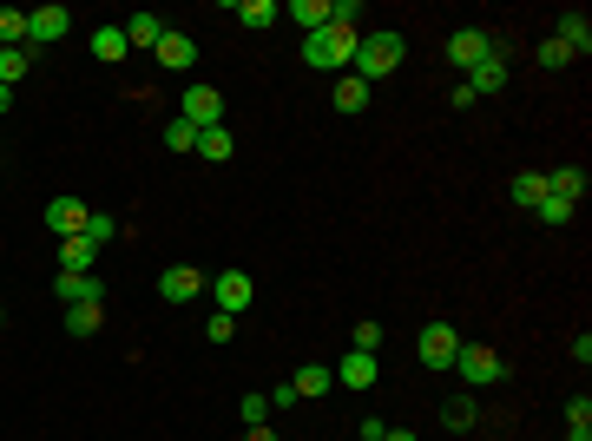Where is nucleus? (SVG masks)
<instances>
[{
	"label": "nucleus",
	"instance_id": "obj_1",
	"mask_svg": "<svg viewBox=\"0 0 592 441\" xmlns=\"http://www.w3.org/2000/svg\"><path fill=\"white\" fill-rule=\"evenodd\" d=\"M402 60H408V40L395 27H375V33H362V40H356V60H349V66H356V79H369V86H375V79L402 73Z\"/></svg>",
	"mask_w": 592,
	"mask_h": 441
},
{
	"label": "nucleus",
	"instance_id": "obj_2",
	"mask_svg": "<svg viewBox=\"0 0 592 441\" xmlns=\"http://www.w3.org/2000/svg\"><path fill=\"white\" fill-rule=\"evenodd\" d=\"M356 40H362L356 27H336V20H329L323 33H303V66H310V73H343V66L356 60Z\"/></svg>",
	"mask_w": 592,
	"mask_h": 441
},
{
	"label": "nucleus",
	"instance_id": "obj_3",
	"mask_svg": "<svg viewBox=\"0 0 592 441\" xmlns=\"http://www.w3.org/2000/svg\"><path fill=\"white\" fill-rule=\"evenodd\" d=\"M454 369H461V382H468V389H494V382L507 376L500 349H487V343H461V349H454Z\"/></svg>",
	"mask_w": 592,
	"mask_h": 441
},
{
	"label": "nucleus",
	"instance_id": "obj_4",
	"mask_svg": "<svg viewBox=\"0 0 592 441\" xmlns=\"http://www.w3.org/2000/svg\"><path fill=\"white\" fill-rule=\"evenodd\" d=\"M66 33H73V14H66L60 0H47V7H33L27 14V47L40 53V47H60Z\"/></svg>",
	"mask_w": 592,
	"mask_h": 441
},
{
	"label": "nucleus",
	"instance_id": "obj_5",
	"mask_svg": "<svg viewBox=\"0 0 592 441\" xmlns=\"http://www.w3.org/2000/svg\"><path fill=\"white\" fill-rule=\"evenodd\" d=\"M211 303H218L224 316H244L250 303H257V277H250V270H224V277H211Z\"/></svg>",
	"mask_w": 592,
	"mask_h": 441
},
{
	"label": "nucleus",
	"instance_id": "obj_6",
	"mask_svg": "<svg viewBox=\"0 0 592 441\" xmlns=\"http://www.w3.org/2000/svg\"><path fill=\"white\" fill-rule=\"evenodd\" d=\"M178 119H191V126H224V93L218 86H204V79H191L185 86V106H178Z\"/></svg>",
	"mask_w": 592,
	"mask_h": 441
},
{
	"label": "nucleus",
	"instance_id": "obj_7",
	"mask_svg": "<svg viewBox=\"0 0 592 441\" xmlns=\"http://www.w3.org/2000/svg\"><path fill=\"white\" fill-rule=\"evenodd\" d=\"M421 369H454V349H461V330L454 323H421Z\"/></svg>",
	"mask_w": 592,
	"mask_h": 441
},
{
	"label": "nucleus",
	"instance_id": "obj_8",
	"mask_svg": "<svg viewBox=\"0 0 592 441\" xmlns=\"http://www.w3.org/2000/svg\"><path fill=\"white\" fill-rule=\"evenodd\" d=\"M448 60L461 66V73H474V66H481V60H494V40H487L481 27H461V33H454V40H448Z\"/></svg>",
	"mask_w": 592,
	"mask_h": 441
},
{
	"label": "nucleus",
	"instance_id": "obj_9",
	"mask_svg": "<svg viewBox=\"0 0 592 441\" xmlns=\"http://www.w3.org/2000/svg\"><path fill=\"white\" fill-rule=\"evenodd\" d=\"M204 284H211V277H204V270H191V264H172V270H158V297H165V303H191V297H198Z\"/></svg>",
	"mask_w": 592,
	"mask_h": 441
},
{
	"label": "nucleus",
	"instance_id": "obj_10",
	"mask_svg": "<svg viewBox=\"0 0 592 441\" xmlns=\"http://www.w3.org/2000/svg\"><path fill=\"white\" fill-rule=\"evenodd\" d=\"M158 66H165V73H191V66H198V40H191V33H178V27H165V40H158Z\"/></svg>",
	"mask_w": 592,
	"mask_h": 441
},
{
	"label": "nucleus",
	"instance_id": "obj_11",
	"mask_svg": "<svg viewBox=\"0 0 592 441\" xmlns=\"http://www.w3.org/2000/svg\"><path fill=\"white\" fill-rule=\"evenodd\" d=\"M86 218H93V211L79 205V198H53V205H47V231L53 237H79V231H86Z\"/></svg>",
	"mask_w": 592,
	"mask_h": 441
},
{
	"label": "nucleus",
	"instance_id": "obj_12",
	"mask_svg": "<svg viewBox=\"0 0 592 441\" xmlns=\"http://www.w3.org/2000/svg\"><path fill=\"white\" fill-rule=\"evenodd\" d=\"M53 297H60L66 310H73V303H106V284H99V277H73V270H60Z\"/></svg>",
	"mask_w": 592,
	"mask_h": 441
},
{
	"label": "nucleus",
	"instance_id": "obj_13",
	"mask_svg": "<svg viewBox=\"0 0 592 441\" xmlns=\"http://www.w3.org/2000/svg\"><path fill=\"white\" fill-rule=\"evenodd\" d=\"M375 376H382V369H375L369 349H349L343 363H336V382H343V389H375Z\"/></svg>",
	"mask_w": 592,
	"mask_h": 441
},
{
	"label": "nucleus",
	"instance_id": "obj_14",
	"mask_svg": "<svg viewBox=\"0 0 592 441\" xmlns=\"http://www.w3.org/2000/svg\"><path fill=\"white\" fill-rule=\"evenodd\" d=\"M553 40H560L566 53H579V60H586V53H592V20L579 14V7H566V14H560V33H553Z\"/></svg>",
	"mask_w": 592,
	"mask_h": 441
},
{
	"label": "nucleus",
	"instance_id": "obj_15",
	"mask_svg": "<svg viewBox=\"0 0 592 441\" xmlns=\"http://www.w3.org/2000/svg\"><path fill=\"white\" fill-rule=\"evenodd\" d=\"M119 27H125V47H145V53L165 40V20H158V14H125Z\"/></svg>",
	"mask_w": 592,
	"mask_h": 441
},
{
	"label": "nucleus",
	"instance_id": "obj_16",
	"mask_svg": "<svg viewBox=\"0 0 592 441\" xmlns=\"http://www.w3.org/2000/svg\"><path fill=\"white\" fill-rule=\"evenodd\" d=\"M93 264H99V244H86V237H60V270L93 277Z\"/></svg>",
	"mask_w": 592,
	"mask_h": 441
},
{
	"label": "nucleus",
	"instance_id": "obj_17",
	"mask_svg": "<svg viewBox=\"0 0 592 441\" xmlns=\"http://www.w3.org/2000/svg\"><path fill=\"white\" fill-rule=\"evenodd\" d=\"M461 86H468V93H474V99H487V93H500V86H507V60H500V53H494V60H481V66H474V73H468V79H461Z\"/></svg>",
	"mask_w": 592,
	"mask_h": 441
},
{
	"label": "nucleus",
	"instance_id": "obj_18",
	"mask_svg": "<svg viewBox=\"0 0 592 441\" xmlns=\"http://www.w3.org/2000/svg\"><path fill=\"white\" fill-rule=\"evenodd\" d=\"M191 152H198L204 165H224V158L237 152V139H231V126H204V132H198V145H191Z\"/></svg>",
	"mask_w": 592,
	"mask_h": 441
},
{
	"label": "nucleus",
	"instance_id": "obj_19",
	"mask_svg": "<svg viewBox=\"0 0 592 441\" xmlns=\"http://www.w3.org/2000/svg\"><path fill=\"white\" fill-rule=\"evenodd\" d=\"M290 389L296 395H329V389H336V369H329V363H303L290 376Z\"/></svg>",
	"mask_w": 592,
	"mask_h": 441
},
{
	"label": "nucleus",
	"instance_id": "obj_20",
	"mask_svg": "<svg viewBox=\"0 0 592 441\" xmlns=\"http://www.w3.org/2000/svg\"><path fill=\"white\" fill-rule=\"evenodd\" d=\"M283 20H296L303 33H323V27H329V0H290V7H283Z\"/></svg>",
	"mask_w": 592,
	"mask_h": 441
},
{
	"label": "nucleus",
	"instance_id": "obj_21",
	"mask_svg": "<svg viewBox=\"0 0 592 441\" xmlns=\"http://www.w3.org/2000/svg\"><path fill=\"white\" fill-rule=\"evenodd\" d=\"M329 106H336V112H362V106H369V79L343 73V79H336V93H329Z\"/></svg>",
	"mask_w": 592,
	"mask_h": 441
},
{
	"label": "nucleus",
	"instance_id": "obj_22",
	"mask_svg": "<svg viewBox=\"0 0 592 441\" xmlns=\"http://www.w3.org/2000/svg\"><path fill=\"white\" fill-rule=\"evenodd\" d=\"M546 191L566 198V205H579V198H586V172H579V165H560V172H546Z\"/></svg>",
	"mask_w": 592,
	"mask_h": 441
},
{
	"label": "nucleus",
	"instance_id": "obj_23",
	"mask_svg": "<svg viewBox=\"0 0 592 441\" xmlns=\"http://www.w3.org/2000/svg\"><path fill=\"white\" fill-rule=\"evenodd\" d=\"M27 73H33V47H0V86H7V93H14Z\"/></svg>",
	"mask_w": 592,
	"mask_h": 441
},
{
	"label": "nucleus",
	"instance_id": "obj_24",
	"mask_svg": "<svg viewBox=\"0 0 592 441\" xmlns=\"http://www.w3.org/2000/svg\"><path fill=\"white\" fill-rule=\"evenodd\" d=\"M231 14L244 20V27H257V33H264V27H277V20H283V7H277V0H237Z\"/></svg>",
	"mask_w": 592,
	"mask_h": 441
},
{
	"label": "nucleus",
	"instance_id": "obj_25",
	"mask_svg": "<svg viewBox=\"0 0 592 441\" xmlns=\"http://www.w3.org/2000/svg\"><path fill=\"white\" fill-rule=\"evenodd\" d=\"M507 198H514L520 211H533V205H540V198H546V172H520L514 185H507Z\"/></svg>",
	"mask_w": 592,
	"mask_h": 441
},
{
	"label": "nucleus",
	"instance_id": "obj_26",
	"mask_svg": "<svg viewBox=\"0 0 592 441\" xmlns=\"http://www.w3.org/2000/svg\"><path fill=\"white\" fill-rule=\"evenodd\" d=\"M99 323H106V303H73L66 310V336H93Z\"/></svg>",
	"mask_w": 592,
	"mask_h": 441
},
{
	"label": "nucleus",
	"instance_id": "obj_27",
	"mask_svg": "<svg viewBox=\"0 0 592 441\" xmlns=\"http://www.w3.org/2000/svg\"><path fill=\"white\" fill-rule=\"evenodd\" d=\"M125 53H132V47H125V27H99V33H93V60H106V66H119V60H125Z\"/></svg>",
	"mask_w": 592,
	"mask_h": 441
},
{
	"label": "nucleus",
	"instance_id": "obj_28",
	"mask_svg": "<svg viewBox=\"0 0 592 441\" xmlns=\"http://www.w3.org/2000/svg\"><path fill=\"white\" fill-rule=\"evenodd\" d=\"M573 211H579V205H566V198H553V191H546L540 205H533V218H540L546 231H560V224H573Z\"/></svg>",
	"mask_w": 592,
	"mask_h": 441
},
{
	"label": "nucleus",
	"instance_id": "obj_29",
	"mask_svg": "<svg viewBox=\"0 0 592 441\" xmlns=\"http://www.w3.org/2000/svg\"><path fill=\"white\" fill-rule=\"evenodd\" d=\"M0 47H27V14L20 7H0Z\"/></svg>",
	"mask_w": 592,
	"mask_h": 441
},
{
	"label": "nucleus",
	"instance_id": "obj_30",
	"mask_svg": "<svg viewBox=\"0 0 592 441\" xmlns=\"http://www.w3.org/2000/svg\"><path fill=\"white\" fill-rule=\"evenodd\" d=\"M191 145H198V126H191V119H172V126H165V152H191Z\"/></svg>",
	"mask_w": 592,
	"mask_h": 441
},
{
	"label": "nucleus",
	"instance_id": "obj_31",
	"mask_svg": "<svg viewBox=\"0 0 592 441\" xmlns=\"http://www.w3.org/2000/svg\"><path fill=\"white\" fill-rule=\"evenodd\" d=\"M79 237H86V244H99V251H106V237H119V224H112L106 211H93V218H86V231H79Z\"/></svg>",
	"mask_w": 592,
	"mask_h": 441
},
{
	"label": "nucleus",
	"instance_id": "obj_32",
	"mask_svg": "<svg viewBox=\"0 0 592 441\" xmlns=\"http://www.w3.org/2000/svg\"><path fill=\"white\" fill-rule=\"evenodd\" d=\"M441 422L448 428H474V395H454L448 409H441Z\"/></svg>",
	"mask_w": 592,
	"mask_h": 441
},
{
	"label": "nucleus",
	"instance_id": "obj_33",
	"mask_svg": "<svg viewBox=\"0 0 592 441\" xmlns=\"http://www.w3.org/2000/svg\"><path fill=\"white\" fill-rule=\"evenodd\" d=\"M349 343H356V349H369V356H375V349H382V323H375V316H362L356 330H349Z\"/></svg>",
	"mask_w": 592,
	"mask_h": 441
},
{
	"label": "nucleus",
	"instance_id": "obj_34",
	"mask_svg": "<svg viewBox=\"0 0 592 441\" xmlns=\"http://www.w3.org/2000/svg\"><path fill=\"white\" fill-rule=\"evenodd\" d=\"M264 415H270V395H264V389H250V395H244V422H250V428H264Z\"/></svg>",
	"mask_w": 592,
	"mask_h": 441
},
{
	"label": "nucleus",
	"instance_id": "obj_35",
	"mask_svg": "<svg viewBox=\"0 0 592 441\" xmlns=\"http://www.w3.org/2000/svg\"><path fill=\"white\" fill-rule=\"evenodd\" d=\"M540 66H546V73H560V66H573V53H566L560 40H540Z\"/></svg>",
	"mask_w": 592,
	"mask_h": 441
},
{
	"label": "nucleus",
	"instance_id": "obj_36",
	"mask_svg": "<svg viewBox=\"0 0 592 441\" xmlns=\"http://www.w3.org/2000/svg\"><path fill=\"white\" fill-rule=\"evenodd\" d=\"M329 20H336V27H356V20H362V0H329Z\"/></svg>",
	"mask_w": 592,
	"mask_h": 441
},
{
	"label": "nucleus",
	"instance_id": "obj_37",
	"mask_svg": "<svg viewBox=\"0 0 592 441\" xmlns=\"http://www.w3.org/2000/svg\"><path fill=\"white\" fill-rule=\"evenodd\" d=\"M204 336H211V343H231V336H237V316L211 310V330H204Z\"/></svg>",
	"mask_w": 592,
	"mask_h": 441
},
{
	"label": "nucleus",
	"instance_id": "obj_38",
	"mask_svg": "<svg viewBox=\"0 0 592 441\" xmlns=\"http://www.w3.org/2000/svg\"><path fill=\"white\" fill-rule=\"evenodd\" d=\"M573 422H592V395H586V389L566 402V428H573Z\"/></svg>",
	"mask_w": 592,
	"mask_h": 441
},
{
	"label": "nucleus",
	"instance_id": "obj_39",
	"mask_svg": "<svg viewBox=\"0 0 592 441\" xmlns=\"http://www.w3.org/2000/svg\"><path fill=\"white\" fill-rule=\"evenodd\" d=\"M296 402H303V395H296L290 382H277V389H270V409H296Z\"/></svg>",
	"mask_w": 592,
	"mask_h": 441
},
{
	"label": "nucleus",
	"instance_id": "obj_40",
	"mask_svg": "<svg viewBox=\"0 0 592 441\" xmlns=\"http://www.w3.org/2000/svg\"><path fill=\"white\" fill-rule=\"evenodd\" d=\"M566 441H592V422H573V428H566Z\"/></svg>",
	"mask_w": 592,
	"mask_h": 441
},
{
	"label": "nucleus",
	"instance_id": "obj_41",
	"mask_svg": "<svg viewBox=\"0 0 592 441\" xmlns=\"http://www.w3.org/2000/svg\"><path fill=\"white\" fill-rule=\"evenodd\" d=\"M382 441H421V435H415V428H389V435H382Z\"/></svg>",
	"mask_w": 592,
	"mask_h": 441
},
{
	"label": "nucleus",
	"instance_id": "obj_42",
	"mask_svg": "<svg viewBox=\"0 0 592 441\" xmlns=\"http://www.w3.org/2000/svg\"><path fill=\"white\" fill-rule=\"evenodd\" d=\"M244 441H277V435H270V422H264V428H250V435H244Z\"/></svg>",
	"mask_w": 592,
	"mask_h": 441
},
{
	"label": "nucleus",
	"instance_id": "obj_43",
	"mask_svg": "<svg viewBox=\"0 0 592 441\" xmlns=\"http://www.w3.org/2000/svg\"><path fill=\"white\" fill-rule=\"evenodd\" d=\"M7 106H14V93H7V86H0V119H7Z\"/></svg>",
	"mask_w": 592,
	"mask_h": 441
}]
</instances>
